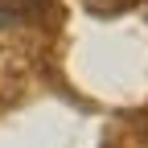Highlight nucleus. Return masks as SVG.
Segmentation results:
<instances>
[{"mask_svg": "<svg viewBox=\"0 0 148 148\" xmlns=\"http://www.w3.org/2000/svg\"><path fill=\"white\" fill-rule=\"evenodd\" d=\"M90 4H103V8H119V4H127V0H90Z\"/></svg>", "mask_w": 148, "mask_h": 148, "instance_id": "f257e3e1", "label": "nucleus"}]
</instances>
